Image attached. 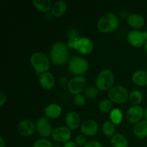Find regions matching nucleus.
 <instances>
[{"mask_svg":"<svg viewBox=\"0 0 147 147\" xmlns=\"http://www.w3.org/2000/svg\"><path fill=\"white\" fill-rule=\"evenodd\" d=\"M68 50L63 42H56L52 46L50 50V58L54 65H63L68 60Z\"/></svg>","mask_w":147,"mask_h":147,"instance_id":"f257e3e1","label":"nucleus"},{"mask_svg":"<svg viewBox=\"0 0 147 147\" xmlns=\"http://www.w3.org/2000/svg\"><path fill=\"white\" fill-rule=\"evenodd\" d=\"M119 24V19L114 14L106 13L98 20L97 28L100 32L111 33L117 30Z\"/></svg>","mask_w":147,"mask_h":147,"instance_id":"f03ea898","label":"nucleus"},{"mask_svg":"<svg viewBox=\"0 0 147 147\" xmlns=\"http://www.w3.org/2000/svg\"><path fill=\"white\" fill-rule=\"evenodd\" d=\"M30 63L36 73L42 74L46 73L50 67V60L44 53L37 52L32 55Z\"/></svg>","mask_w":147,"mask_h":147,"instance_id":"7ed1b4c3","label":"nucleus"},{"mask_svg":"<svg viewBox=\"0 0 147 147\" xmlns=\"http://www.w3.org/2000/svg\"><path fill=\"white\" fill-rule=\"evenodd\" d=\"M114 76L113 73L109 69L102 70L96 80V86L99 90L106 91L109 90L113 87Z\"/></svg>","mask_w":147,"mask_h":147,"instance_id":"20e7f679","label":"nucleus"},{"mask_svg":"<svg viewBox=\"0 0 147 147\" xmlns=\"http://www.w3.org/2000/svg\"><path fill=\"white\" fill-rule=\"evenodd\" d=\"M88 63L86 59L83 57H72L68 63V70L72 74L80 76V75L84 74L88 70Z\"/></svg>","mask_w":147,"mask_h":147,"instance_id":"39448f33","label":"nucleus"},{"mask_svg":"<svg viewBox=\"0 0 147 147\" xmlns=\"http://www.w3.org/2000/svg\"><path fill=\"white\" fill-rule=\"evenodd\" d=\"M109 98L113 103L121 104L129 99V94L128 90L123 86H115L109 90Z\"/></svg>","mask_w":147,"mask_h":147,"instance_id":"423d86ee","label":"nucleus"},{"mask_svg":"<svg viewBox=\"0 0 147 147\" xmlns=\"http://www.w3.org/2000/svg\"><path fill=\"white\" fill-rule=\"evenodd\" d=\"M87 86V80L83 76H76L67 83V89L72 95L76 96L85 91Z\"/></svg>","mask_w":147,"mask_h":147,"instance_id":"0eeeda50","label":"nucleus"},{"mask_svg":"<svg viewBox=\"0 0 147 147\" xmlns=\"http://www.w3.org/2000/svg\"><path fill=\"white\" fill-rule=\"evenodd\" d=\"M127 40L133 47H140L144 45L147 41V34L146 32H141L136 30H131L128 33Z\"/></svg>","mask_w":147,"mask_h":147,"instance_id":"6e6552de","label":"nucleus"},{"mask_svg":"<svg viewBox=\"0 0 147 147\" xmlns=\"http://www.w3.org/2000/svg\"><path fill=\"white\" fill-rule=\"evenodd\" d=\"M93 43L87 37H80L75 41L74 48L82 55H87L93 50Z\"/></svg>","mask_w":147,"mask_h":147,"instance_id":"1a4fd4ad","label":"nucleus"},{"mask_svg":"<svg viewBox=\"0 0 147 147\" xmlns=\"http://www.w3.org/2000/svg\"><path fill=\"white\" fill-rule=\"evenodd\" d=\"M52 138L59 143H66L71 138V131L67 126H60L55 128L52 133Z\"/></svg>","mask_w":147,"mask_h":147,"instance_id":"9d476101","label":"nucleus"},{"mask_svg":"<svg viewBox=\"0 0 147 147\" xmlns=\"http://www.w3.org/2000/svg\"><path fill=\"white\" fill-rule=\"evenodd\" d=\"M37 132L40 136L43 138H47L52 135L53 129H52V125L48 118L46 116H41L37 120V125H36Z\"/></svg>","mask_w":147,"mask_h":147,"instance_id":"9b49d317","label":"nucleus"},{"mask_svg":"<svg viewBox=\"0 0 147 147\" xmlns=\"http://www.w3.org/2000/svg\"><path fill=\"white\" fill-rule=\"evenodd\" d=\"M144 115V111L142 106H133L128 109L126 112V118L128 121L132 124H136L141 121Z\"/></svg>","mask_w":147,"mask_h":147,"instance_id":"f8f14e48","label":"nucleus"},{"mask_svg":"<svg viewBox=\"0 0 147 147\" xmlns=\"http://www.w3.org/2000/svg\"><path fill=\"white\" fill-rule=\"evenodd\" d=\"M80 130L85 136H93L98 133V125L96 121L88 119L82 123L80 126Z\"/></svg>","mask_w":147,"mask_h":147,"instance_id":"ddd939ff","label":"nucleus"},{"mask_svg":"<svg viewBox=\"0 0 147 147\" xmlns=\"http://www.w3.org/2000/svg\"><path fill=\"white\" fill-rule=\"evenodd\" d=\"M36 126L30 120H23L20 122L17 126L19 134L23 136H29L33 134L35 131Z\"/></svg>","mask_w":147,"mask_h":147,"instance_id":"4468645a","label":"nucleus"},{"mask_svg":"<svg viewBox=\"0 0 147 147\" xmlns=\"http://www.w3.org/2000/svg\"><path fill=\"white\" fill-rule=\"evenodd\" d=\"M66 126L70 130H75L78 128L80 123V118L76 111H70L65 116Z\"/></svg>","mask_w":147,"mask_h":147,"instance_id":"2eb2a0df","label":"nucleus"},{"mask_svg":"<svg viewBox=\"0 0 147 147\" xmlns=\"http://www.w3.org/2000/svg\"><path fill=\"white\" fill-rule=\"evenodd\" d=\"M39 82H40V86L43 88L45 89V90H50L54 87L55 80L54 76L51 73L46 72V73L40 75Z\"/></svg>","mask_w":147,"mask_h":147,"instance_id":"dca6fc26","label":"nucleus"},{"mask_svg":"<svg viewBox=\"0 0 147 147\" xmlns=\"http://www.w3.org/2000/svg\"><path fill=\"white\" fill-rule=\"evenodd\" d=\"M128 24L134 29H141L145 25V19L139 14H132L128 17Z\"/></svg>","mask_w":147,"mask_h":147,"instance_id":"f3484780","label":"nucleus"},{"mask_svg":"<svg viewBox=\"0 0 147 147\" xmlns=\"http://www.w3.org/2000/svg\"><path fill=\"white\" fill-rule=\"evenodd\" d=\"M132 81L136 86L144 87L147 86V72L137 70L132 75Z\"/></svg>","mask_w":147,"mask_h":147,"instance_id":"a211bd4d","label":"nucleus"},{"mask_svg":"<svg viewBox=\"0 0 147 147\" xmlns=\"http://www.w3.org/2000/svg\"><path fill=\"white\" fill-rule=\"evenodd\" d=\"M133 132L135 136L139 139H144L147 137V121H141L135 124Z\"/></svg>","mask_w":147,"mask_h":147,"instance_id":"6ab92c4d","label":"nucleus"},{"mask_svg":"<svg viewBox=\"0 0 147 147\" xmlns=\"http://www.w3.org/2000/svg\"><path fill=\"white\" fill-rule=\"evenodd\" d=\"M67 9V4L64 1H57L53 4L51 11L53 16L56 17H60L65 13Z\"/></svg>","mask_w":147,"mask_h":147,"instance_id":"aec40b11","label":"nucleus"},{"mask_svg":"<svg viewBox=\"0 0 147 147\" xmlns=\"http://www.w3.org/2000/svg\"><path fill=\"white\" fill-rule=\"evenodd\" d=\"M62 109L59 105L56 103H52L49 105L45 109V115L49 119H57L61 114Z\"/></svg>","mask_w":147,"mask_h":147,"instance_id":"412c9836","label":"nucleus"},{"mask_svg":"<svg viewBox=\"0 0 147 147\" xmlns=\"http://www.w3.org/2000/svg\"><path fill=\"white\" fill-rule=\"evenodd\" d=\"M32 4L34 8L42 12H47L51 10L53 7L50 0H34Z\"/></svg>","mask_w":147,"mask_h":147,"instance_id":"4be33fe9","label":"nucleus"},{"mask_svg":"<svg viewBox=\"0 0 147 147\" xmlns=\"http://www.w3.org/2000/svg\"><path fill=\"white\" fill-rule=\"evenodd\" d=\"M111 144L113 147H128L127 139L121 134H116L111 139Z\"/></svg>","mask_w":147,"mask_h":147,"instance_id":"5701e85b","label":"nucleus"},{"mask_svg":"<svg viewBox=\"0 0 147 147\" xmlns=\"http://www.w3.org/2000/svg\"><path fill=\"white\" fill-rule=\"evenodd\" d=\"M129 100L133 106H139L143 100V93L139 90H134L129 94Z\"/></svg>","mask_w":147,"mask_h":147,"instance_id":"b1692460","label":"nucleus"},{"mask_svg":"<svg viewBox=\"0 0 147 147\" xmlns=\"http://www.w3.org/2000/svg\"><path fill=\"white\" fill-rule=\"evenodd\" d=\"M110 119L115 125L120 124L123 120V113L119 109H113L110 113Z\"/></svg>","mask_w":147,"mask_h":147,"instance_id":"393cba45","label":"nucleus"},{"mask_svg":"<svg viewBox=\"0 0 147 147\" xmlns=\"http://www.w3.org/2000/svg\"><path fill=\"white\" fill-rule=\"evenodd\" d=\"M103 134L107 137H112L115 135L116 132V126L111 121H106L102 126Z\"/></svg>","mask_w":147,"mask_h":147,"instance_id":"a878e982","label":"nucleus"},{"mask_svg":"<svg viewBox=\"0 0 147 147\" xmlns=\"http://www.w3.org/2000/svg\"><path fill=\"white\" fill-rule=\"evenodd\" d=\"M98 109L103 113H111L113 110V103L110 99H103L99 103Z\"/></svg>","mask_w":147,"mask_h":147,"instance_id":"bb28decb","label":"nucleus"},{"mask_svg":"<svg viewBox=\"0 0 147 147\" xmlns=\"http://www.w3.org/2000/svg\"><path fill=\"white\" fill-rule=\"evenodd\" d=\"M98 93V89L96 88V86H88L85 90V96L90 99L95 98L97 97Z\"/></svg>","mask_w":147,"mask_h":147,"instance_id":"cd10ccee","label":"nucleus"},{"mask_svg":"<svg viewBox=\"0 0 147 147\" xmlns=\"http://www.w3.org/2000/svg\"><path fill=\"white\" fill-rule=\"evenodd\" d=\"M52 142L46 139H38L33 144V147H53Z\"/></svg>","mask_w":147,"mask_h":147,"instance_id":"c85d7f7f","label":"nucleus"},{"mask_svg":"<svg viewBox=\"0 0 147 147\" xmlns=\"http://www.w3.org/2000/svg\"><path fill=\"white\" fill-rule=\"evenodd\" d=\"M73 100H74V103L76 106H83L86 103V98L84 95L80 93V94H78L76 96H75Z\"/></svg>","mask_w":147,"mask_h":147,"instance_id":"c756f323","label":"nucleus"},{"mask_svg":"<svg viewBox=\"0 0 147 147\" xmlns=\"http://www.w3.org/2000/svg\"><path fill=\"white\" fill-rule=\"evenodd\" d=\"M87 142H88L86 140V137L85 135H78L76 137V140H75V143L78 146H84Z\"/></svg>","mask_w":147,"mask_h":147,"instance_id":"7c9ffc66","label":"nucleus"},{"mask_svg":"<svg viewBox=\"0 0 147 147\" xmlns=\"http://www.w3.org/2000/svg\"><path fill=\"white\" fill-rule=\"evenodd\" d=\"M78 32L76 30L72 29V30H70L68 31V38L70 39V40L76 41L77 39H78Z\"/></svg>","mask_w":147,"mask_h":147,"instance_id":"2f4dec72","label":"nucleus"},{"mask_svg":"<svg viewBox=\"0 0 147 147\" xmlns=\"http://www.w3.org/2000/svg\"><path fill=\"white\" fill-rule=\"evenodd\" d=\"M83 147H103L100 142L97 141H90L88 142Z\"/></svg>","mask_w":147,"mask_h":147,"instance_id":"473e14b6","label":"nucleus"},{"mask_svg":"<svg viewBox=\"0 0 147 147\" xmlns=\"http://www.w3.org/2000/svg\"><path fill=\"white\" fill-rule=\"evenodd\" d=\"M6 102H7V96H6V94L4 92L1 91L0 93V106L2 107L5 104Z\"/></svg>","mask_w":147,"mask_h":147,"instance_id":"72a5a7b5","label":"nucleus"},{"mask_svg":"<svg viewBox=\"0 0 147 147\" xmlns=\"http://www.w3.org/2000/svg\"><path fill=\"white\" fill-rule=\"evenodd\" d=\"M63 147H78L76 144L75 142H71V141H69V142H66L63 145Z\"/></svg>","mask_w":147,"mask_h":147,"instance_id":"f704fd0d","label":"nucleus"},{"mask_svg":"<svg viewBox=\"0 0 147 147\" xmlns=\"http://www.w3.org/2000/svg\"><path fill=\"white\" fill-rule=\"evenodd\" d=\"M74 44H75L74 40H69L67 43V48H70V49L74 48Z\"/></svg>","mask_w":147,"mask_h":147,"instance_id":"c9c22d12","label":"nucleus"},{"mask_svg":"<svg viewBox=\"0 0 147 147\" xmlns=\"http://www.w3.org/2000/svg\"><path fill=\"white\" fill-rule=\"evenodd\" d=\"M0 147H5V142L2 136L0 137Z\"/></svg>","mask_w":147,"mask_h":147,"instance_id":"e433bc0d","label":"nucleus"},{"mask_svg":"<svg viewBox=\"0 0 147 147\" xmlns=\"http://www.w3.org/2000/svg\"><path fill=\"white\" fill-rule=\"evenodd\" d=\"M144 117H145V119H146V120L147 121V107L144 111Z\"/></svg>","mask_w":147,"mask_h":147,"instance_id":"4c0bfd02","label":"nucleus"},{"mask_svg":"<svg viewBox=\"0 0 147 147\" xmlns=\"http://www.w3.org/2000/svg\"><path fill=\"white\" fill-rule=\"evenodd\" d=\"M144 49L146 50V52L147 53V41L146 42V43L144 44Z\"/></svg>","mask_w":147,"mask_h":147,"instance_id":"58836bf2","label":"nucleus"},{"mask_svg":"<svg viewBox=\"0 0 147 147\" xmlns=\"http://www.w3.org/2000/svg\"><path fill=\"white\" fill-rule=\"evenodd\" d=\"M53 147H61V146H58V145H55Z\"/></svg>","mask_w":147,"mask_h":147,"instance_id":"ea45409f","label":"nucleus"},{"mask_svg":"<svg viewBox=\"0 0 147 147\" xmlns=\"http://www.w3.org/2000/svg\"><path fill=\"white\" fill-rule=\"evenodd\" d=\"M146 70H147V65H146Z\"/></svg>","mask_w":147,"mask_h":147,"instance_id":"a19ab883","label":"nucleus"}]
</instances>
